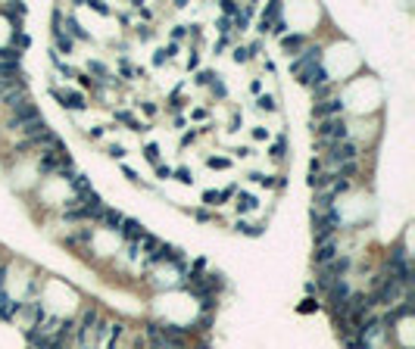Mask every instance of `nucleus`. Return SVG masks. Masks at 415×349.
Instances as JSON below:
<instances>
[{"mask_svg":"<svg viewBox=\"0 0 415 349\" xmlns=\"http://www.w3.org/2000/svg\"><path fill=\"white\" fill-rule=\"evenodd\" d=\"M237 228H241L244 234H250V237H259V225H244V221H241Z\"/></svg>","mask_w":415,"mask_h":349,"instance_id":"nucleus-21","label":"nucleus"},{"mask_svg":"<svg viewBox=\"0 0 415 349\" xmlns=\"http://www.w3.org/2000/svg\"><path fill=\"white\" fill-rule=\"evenodd\" d=\"M318 63H321V50L318 47H309V50H303V53L291 63V69H293V75H300L303 84H309V78L321 69Z\"/></svg>","mask_w":415,"mask_h":349,"instance_id":"nucleus-1","label":"nucleus"},{"mask_svg":"<svg viewBox=\"0 0 415 349\" xmlns=\"http://www.w3.org/2000/svg\"><path fill=\"white\" fill-rule=\"evenodd\" d=\"M144 156H147L153 165H159V147L156 143H147V147H144Z\"/></svg>","mask_w":415,"mask_h":349,"instance_id":"nucleus-15","label":"nucleus"},{"mask_svg":"<svg viewBox=\"0 0 415 349\" xmlns=\"http://www.w3.org/2000/svg\"><path fill=\"white\" fill-rule=\"evenodd\" d=\"M213 78H216L213 72H200V75H197V81H200V84H213Z\"/></svg>","mask_w":415,"mask_h":349,"instance_id":"nucleus-27","label":"nucleus"},{"mask_svg":"<svg viewBox=\"0 0 415 349\" xmlns=\"http://www.w3.org/2000/svg\"><path fill=\"white\" fill-rule=\"evenodd\" d=\"M88 6H91V10H97L100 16H109V6L103 3V0H91V3H88Z\"/></svg>","mask_w":415,"mask_h":349,"instance_id":"nucleus-16","label":"nucleus"},{"mask_svg":"<svg viewBox=\"0 0 415 349\" xmlns=\"http://www.w3.org/2000/svg\"><path fill=\"white\" fill-rule=\"evenodd\" d=\"M166 59H169V56H166V50H159V53H156V56H153V63H156V66H159V63H166Z\"/></svg>","mask_w":415,"mask_h":349,"instance_id":"nucleus-32","label":"nucleus"},{"mask_svg":"<svg viewBox=\"0 0 415 349\" xmlns=\"http://www.w3.org/2000/svg\"><path fill=\"white\" fill-rule=\"evenodd\" d=\"M312 309H318V302H316V300H303L300 312H312Z\"/></svg>","mask_w":415,"mask_h":349,"instance_id":"nucleus-28","label":"nucleus"},{"mask_svg":"<svg viewBox=\"0 0 415 349\" xmlns=\"http://www.w3.org/2000/svg\"><path fill=\"white\" fill-rule=\"evenodd\" d=\"M100 221H106V225H109V228H113V231H116V228L122 225L125 218L119 215V212H113V209H103V215H100Z\"/></svg>","mask_w":415,"mask_h":349,"instance_id":"nucleus-12","label":"nucleus"},{"mask_svg":"<svg viewBox=\"0 0 415 349\" xmlns=\"http://www.w3.org/2000/svg\"><path fill=\"white\" fill-rule=\"evenodd\" d=\"M66 25H69V35H72V38H78V41H84V38H88V31H81V25L75 22L72 16H69V19H66Z\"/></svg>","mask_w":415,"mask_h":349,"instance_id":"nucleus-14","label":"nucleus"},{"mask_svg":"<svg viewBox=\"0 0 415 349\" xmlns=\"http://www.w3.org/2000/svg\"><path fill=\"white\" fill-rule=\"evenodd\" d=\"M331 259H337V246H334L331 240L318 243V250H316V262H318V265H328Z\"/></svg>","mask_w":415,"mask_h":349,"instance_id":"nucleus-7","label":"nucleus"},{"mask_svg":"<svg viewBox=\"0 0 415 349\" xmlns=\"http://www.w3.org/2000/svg\"><path fill=\"white\" fill-rule=\"evenodd\" d=\"M234 59H237V63H247V59H250V50H247V47H237V50H234Z\"/></svg>","mask_w":415,"mask_h":349,"instance_id":"nucleus-23","label":"nucleus"},{"mask_svg":"<svg viewBox=\"0 0 415 349\" xmlns=\"http://www.w3.org/2000/svg\"><path fill=\"white\" fill-rule=\"evenodd\" d=\"M222 13H225V16H237L241 10H237V3H231V0H225V3H222Z\"/></svg>","mask_w":415,"mask_h":349,"instance_id":"nucleus-22","label":"nucleus"},{"mask_svg":"<svg viewBox=\"0 0 415 349\" xmlns=\"http://www.w3.org/2000/svg\"><path fill=\"white\" fill-rule=\"evenodd\" d=\"M281 47L287 50V56H291V53L300 56V53H303V35H284V38H281Z\"/></svg>","mask_w":415,"mask_h":349,"instance_id":"nucleus-9","label":"nucleus"},{"mask_svg":"<svg viewBox=\"0 0 415 349\" xmlns=\"http://www.w3.org/2000/svg\"><path fill=\"white\" fill-rule=\"evenodd\" d=\"M119 231L128 237L131 243H141V240H144V234H147V231H144V228L138 225V221H122V228H119Z\"/></svg>","mask_w":415,"mask_h":349,"instance_id":"nucleus-8","label":"nucleus"},{"mask_svg":"<svg viewBox=\"0 0 415 349\" xmlns=\"http://www.w3.org/2000/svg\"><path fill=\"white\" fill-rule=\"evenodd\" d=\"M219 200H222V197H219V193H213V190H206V193H203V203H206V206H216Z\"/></svg>","mask_w":415,"mask_h":349,"instance_id":"nucleus-24","label":"nucleus"},{"mask_svg":"<svg viewBox=\"0 0 415 349\" xmlns=\"http://www.w3.org/2000/svg\"><path fill=\"white\" fill-rule=\"evenodd\" d=\"M91 72L100 75V78H106V66H100V63H91Z\"/></svg>","mask_w":415,"mask_h":349,"instance_id":"nucleus-26","label":"nucleus"},{"mask_svg":"<svg viewBox=\"0 0 415 349\" xmlns=\"http://www.w3.org/2000/svg\"><path fill=\"white\" fill-rule=\"evenodd\" d=\"M284 147H287V143H284V140H278L275 147H272V156H275V159H281V156H284Z\"/></svg>","mask_w":415,"mask_h":349,"instance_id":"nucleus-25","label":"nucleus"},{"mask_svg":"<svg viewBox=\"0 0 415 349\" xmlns=\"http://www.w3.org/2000/svg\"><path fill=\"white\" fill-rule=\"evenodd\" d=\"M259 109H269V113H272V109H275V97H269V93L259 97Z\"/></svg>","mask_w":415,"mask_h":349,"instance_id":"nucleus-20","label":"nucleus"},{"mask_svg":"<svg viewBox=\"0 0 415 349\" xmlns=\"http://www.w3.org/2000/svg\"><path fill=\"white\" fill-rule=\"evenodd\" d=\"M228 165H231V163H228L225 156H213V159H209V168H228Z\"/></svg>","mask_w":415,"mask_h":349,"instance_id":"nucleus-18","label":"nucleus"},{"mask_svg":"<svg viewBox=\"0 0 415 349\" xmlns=\"http://www.w3.org/2000/svg\"><path fill=\"white\" fill-rule=\"evenodd\" d=\"M138 35H141V38H144V41H147V38H150V35H153V31H150V28H147V25H141V28H138Z\"/></svg>","mask_w":415,"mask_h":349,"instance_id":"nucleus-31","label":"nucleus"},{"mask_svg":"<svg viewBox=\"0 0 415 349\" xmlns=\"http://www.w3.org/2000/svg\"><path fill=\"white\" fill-rule=\"evenodd\" d=\"M312 218H316V240L318 243L331 240V234L337 231V225H341V215L331 209V212H321V215H312Z\"/></svg>","mask_w":415,"mask_h":349,"instance_id":"nucleus-4","label":"nucleus"},{"mask_svg":"<svg viewBox=\"0 0 415 349\" xmlns=\"http://www.w3.org/2000/svg\"><path fill=\"white\" fill-rule=\"evenodd\" d=\"M116 118H119V122H125L131 131H144V125H141V122H138V118H134L131 113H125V109H122V113H116Z\"/></svg>","mask_w":415,"mask_h":349,"instance_id":"nucleus-11","label":"nucleus"},{"mask_svg":"<svg viewBox=\"0 0 415 349\" xmlns=\"http://www.w3.org/2000/svg\"><path fill=\"white\" fill-rule=\"evenodd\" d=\"M356 156H359V147H356L353 140H341V143H331V147H328V163H334V165L356 163Z\"/></svg>","mask_w":415,"mask_h":349,"instance_id":"nucleus-3","label":"nucleus"},{"mask_svg":"<svg viewBox=\"0 0 415 349\" xmlns=\"http://www.w3.org/2000/svg\"><path fill=\"white\" fill-rule=\"evenodd\" d=\"M256 209V200L250 193H237V212H253Z\"/></svg>","mask_w":415,"mask_h":349,"instance_id":"nucleus-10","label":"nucleus"},{"mask_svg":"<svg viewBox=\"0 0 415 349\" xmlns=\"http://www.w3.org/2000/svg\"><path fill=\"white\" fill-rule=\"evenodd\" d=\"M16 47H19V50H22V47H28V38H25L22 31H16V35H13V50H16Z\"/></svg>","mask_w":415,"mask_h":349,"instance_id":"nucleus-17","label":"nucleus"},{"mask_svg":"<svg viewBox=\"0 0 415 349\" xmlns=\"http://www.w3.org/2000/svg\"><path fill=\"white\" fill-rule=\"evenodd\" d=\"M53 38H56V50H59V53H69V50H72V38H69V35H63V31L56 28Z\"/></svg>","mask_w":415,"mask_h":349,"instance_id":"nucleus-13","label":"nucleus"},{"mask_svg":"<svg viewBox=\"0 0 415 349\" xmlns=\"http://www.w3.org/2000/svg\"><path fill=\"white\" fill-rule=\"evenodd\" d=\"M156 175L159 178H172V168H169V165H156Z\"/></svg>","mask_w":415,"mask_h":349,"instance_id":"nucleus-29","label":"nucleus"},{"mask_svg":"<svg viewBox=\"0 0 415 349\" xmlns=\"http://www.w3.org/2000/svg\"><path fill=\"white\" fill-rule=\"evenodd\" d=\"M341 113H343L341 100H321V103H316V109H312V116H316V118H337Z\"/></svg>","mask_w":415,"mask_h":349,"instance_id":"nucleus-5","label":"nucleus"},{"mask_svg":"<svg viewBox=\"0 0 415 349\" xmlns=\"http://www.w3.org/2000/svg\"><path fill=\"white\" fill-rule=\"evenodd\" d=\"M172 175H175V178H178V181H181V184H191V181H194L188 168H178V172H172Z\"/></svg>","mask_w":415,"mask_h":349,"instance_id":"nucleus-19","label":"nucleus"},{"mask_svg":"<svg viewBox=\"0 0 415 349\" xmlns=\"http://www.w3.org/2000/svg\"><path fill=\"white\" fill-rule=\"evenodd\" d=\"M346 134H350V128H346L343 118H325V122H321V128H318V140L331 147V143L346 140Z\"/></svg>","mask_w":415,"mask_h":349,"instance_id":"nucleus-2","label":"nucleus"},{"mask_svg":"<svg viewBox=\"0 0 415 349\" xmlns=\"http://www.w3.org/2000/svg\"><path fill=\"white\" fill-rule=\"evenodd\" d=\"M53 97L59 100L63 106H69V109H84V97L78 91H69V93H63V91H53Z\"/></svg>","mask_w":415,"mask_h":349,"instance_id":"nucleus-6","label":"nucleus"},{"mask_svg":"<svg viewBox=\"0 0 415 349\" xmlns=\"http://www.w3.org/2000/svg\"><path fill=\"white\" fill-rule=\"evenodd\" d=\"M109 153H113V156H116V159H122V156H125V150H122V147H119V143H116V147H109Z\"/></svg>","mask_w":415,"mask_h":349,"instance_id":"nucleus-30","label":"nucleus"}]
</instances>
